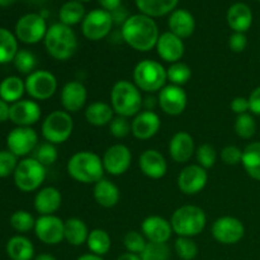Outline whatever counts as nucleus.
<instances>
[{
  "label": "nucleus",
  "mask_w": 260,
  "mask_h": 260,
  "mask_svg": "<svg viewBox=\"0 0 260 260\" xmlns=\"http://www.w3.org/2000/svg\"><path fill=\"white\" fill-rule=\"evenodd\" d=\"M159 37V27L154 18L142 13L129 15L121 25V38L139 52H149L156 47Z\"/></svg>",
  "instance_id": "1"
},
{
  "label": "nucleus",
  "mask_w": 260,
  "mask_h": 260,
  "mask_svg": "<svg viewBox=\"0 0 260 260\" xmlns=\"http://www.w3.org/2000/svg\"><path fill=\"white\" fill-rule=\"evenodd\" d=\"M43 42L48 55L57 61L70 60L79 46L78 37L73 28L60 22L48 27Z\"/></svg>",
  "instance_id": "2"
},
{
  "label": "nucleus",
  "mask_w": 260,
  "mask_h": 260,
  "mask_svg": "<svg viewBox=\"0 0 260 260\" xmlns=\"http://www.w3.org/2000/svg\"><path fill=\"white\" fill-rule=\"evenodd\" d=\"M68 174L74 180L83 184H95L103 178V160L98 154L88 150L78 151L66 164Z\"/></svg>",
  "instance_id": "3"
},
{
  "label": "nucleus",
  "mask_w": 260,
  "mask_h": 260,
  "mask_svg": "<svg viewBox=\"0 0 260 260\" xmlns=\"http://www.w3.org/2000/svg\"><path fill=\"white\" fill-rule=\"evenodd\" d=\"M111 106L117 116L135 117L144 106L141 90L128 80H118L111 90Z\"/></svg>",
  "instance_id": "4"
},
{
  "label": "nucleus",
  "mask_w": 260,
  "mask_h": 260,
  "mask_svg": "<svg viewBox=\"0 0 260 260\" xmlns=\"http://www.w3.org/2000/svg\"><path fill=\"white\" fill-rule=\"evenodd\" d=\"M173 233L182 238H194L206 228L207 216L201 207L194 205H184L173 212L172 218Z\"/></svg>",
  "instance_id": "5"
},
{
  "label": "nucleus",
  "mask_w": 260,
  "mask_h": 260,
  "mask_svg": "<svg viewBox=\"0 0 260 260\" xmlns=\"http://www.w3.org/2000/svg\"><path fill=\"white\" fill-rule=\"evenodd\" d=\"M167 69L156 60L140 61L134 69V83L141 91L156 93L167 85Z\"/></svg>",
  "instance_id": "6"
},
{
  "label": "nucleus",
  "mask_w": 260,
  "mask_h": 260,
  "mask_svg": "<svg viewBox=\"0 0 260 260\" xmlns=\"http://www.w3.org/2000/svg\"><path fill=\"white\" fill-rule=\"evenodd\" d=\"M74 131L73 117L66 111H53L42 122L41 132L43 139L53 145H61L68 141Z\"/></svg>",
  "instance_id": "7"
},
{
  "label": "nucleus",
  "mask_w": 260,
  "mask_h": 260,
  "mask_svg": "<svg viewBox=\"0 0 260 260\" xmlns=\"http://www.w3.org/2000/svg\"><path fill=\"white\" fill-rule=\"evenodd\" d=\"M14 183L22 192H33L43 184L46 179L45 165L41 164L35 157H24L20 160L14 172Z\"/></svg>",
  "instance_id": "8"
},
{
  "label": "nucleus",
  "mask_w": 260,
  "mask_h": 260,
  "mask_svg": "<svg viewBox=\"0 0 260 260\" xmlns=\"http://www.w3.org/2000/svg\"><path fill=\"white\" fill-rule=\"evenodd\" d=\"M47 29V23L43 15L28 13L18 19L15 24V37L25 45H36L45 40Z\"/></svg>",
  "instance_id": "9"
},
{
  "label": "nucleus",
  "mask_w": 260,
  "mask_h": 260,
  "mask_svg": "<svg viewBox=\"0 0 260 260\" xmlns=\"http://www.w3.org/2000/svg\"><path fill=\"white\" fill-rule=\"evenodd\" d=\"M113 24L111 13L102 8L93 9L86 13L85 18L81 22V33L86 40L96 42L108 37Z\"/></svg>",
  "instance_id": "10"
},
{
  "label": "nucleus",
  "mask_w": 260,
  "mask_h": 260,
  "mask_svg": "<svg viewBox=\"0 0 260 260\" xmlns=\"http://www.w3.org/2000/svg\"><path fill=\"white\" fill-rule=\"evenodd\" d=\"M25 91L33 101H47L57 91V79L51 71L36 70L24 80Z\"/></svg>",
  "instance_id": "11"
},
{
  "label": "nucleus",
  "mask_w": 260,
  "mask_h": 260,
  "mask_svg": "<svg viewBox=\"0 0 260 260\" xmlns=\"http://www.w3.org/2000/svg\"><path fill=\"white\" fill-rule=\"evenodd\" d=\"M211 234L217 243L223 245H234L243 240L245 235V226L234 216H222L212 223Z\"/></svg>",
  "instance_id": "12"
},
{
  "label": "nucleus",
  "mask_w": 260,
  "mask_h": 260,
  "mask_svg": "<svg viewBox=\"0 0 260 260\" xmlns=\"http://www.w3.org/2000/svg\"><path fill=\"white\" fill-rule=\"evenodd\" d=\"M35 234L41 243L57 245L65 240V221L55 215L40 216L36 220Z\"/></svg>",
  "instance_id": "13"
},
{
  "label": "nucleus",
  "mask_w": 260,
  "mask_h": 260,
  "mask_svg": "<svg viewBox=\"0 0 260 260\" xmlns=\"http://www.w3.org/2000/svg\"><path fill=\"white\" fill-rule=\"evenodd\" d=\"M102 160L104 172L113 177H119L128 172L132 164V152L126 145L114 144L104 151Z\"/></svg>",
  "instance_id": "14"
},
{
  "label": "nucleus",
  "mask_w": 260,
  "mask_h": 260,
  "mask_svg": "<svg viewBox=\"0 0 260 260\" xmlns=\"http://www.w3.org/2000/svg\"><path fill=\"white\" fill-rule=\"evenodd\" d=\"M7 146L17 157L27 156L38 146L37 132L32 127H15L8 134Z\"/></svg>",
  "instance_id": "15"
},
{
  "label": "nucleus",
  "mask_w": 260,
  "mask_h": 260,
  "mask_svg": "<svg viewBox=\"0 0 260 260\" xmlns=\"http://www.w3.org/2000/svg\"><path fill=\"white\" fill-rule=\"evenodd\" d=\"M208 183V173L198 164H190L183 168L177 179L178 188L187 196H194L202 192Z\"/></svg>",
  "instance_id": "16"
},
{
  "label": "nucleus",
  "mask_w": 260,
  "mask_h": 260,
  "mask_svg": "<svg viewBox=\"0 0 260 260\" xmlns=\"http://www.w3.org/2000/svg\"><path fill=\"white\" fill-rule=\"evenodd\" d=\"M157 104L165 114L177 117L182 114L187 108L188 95L183 86L169 84L159 91Z\"/></svg>",
  "instance_id": "17"
},
{
  "label": "nucleus",
  "mask_w": 260,
  "mask_h": 260,
  "mask_svg": "<svg viewBox=\"0 0 260 260\" xmlns=\"http://www.w3.org/2000/svg\"><path fill=\"white\" fill-rule=\"evenodd\" d=\"M42 116L40 104L36 101L20 99L15 103L10 104L9 119L17 127H32L37 123Z\"/></svg>",
  "instance_id": "18"
},
{
  "label": "nucleus",
  "mask_w": 260,
  "mask_h": 260,
  "mask_svg": "<svg viewBox=\"0 0 260 260\" xmlns=\"http://www.w3.org/2000/svg\"><path fill=\"white\" fill-rule=\"evenodd\" d=\"M60 101L63 111L69 112L70 114L76 113L85 106L88 101V90L81 81H68L61 89Z\"/></svg>",
  "instance_id": "19"
},
{
  "label": "nucleus",
  "mask_w": 260,
  "mask_h": 260,
  "mask_svg": "<svg viewBox=\"0 0 260 260\" xmlns=\"http://www.w3.org/2000/svg\"><path fill=\"white\" fill-rule=\"evenodd\" d=\"M141 233L149 243L167 244L172 239L173 228L167 218L152 215L141 222Z\"/></svg>",
  "instance_id": "20"
},
{
  "label": "nucleus",
  "mask_w": 260,
  "mask_h": 260,
  "mask_svg": "<svg viewBox=\"0 0 260 260\" xmlns=\"http://www.w3.org/2000/svg\"><path fill=\"white\" fill-rule=\"evenodd\" d=\"M161 127V121H160L159 114L155 113L154 111H141L139 114L134 117L131 122V134L137 140H146L152 139Z\"/></svg>",
  "instance_id": "21"
},
{
  "label": "nucleus",
  "mask_w": 260,
  "mask_h": 260,
  "mask_svg": "<svg viewBox=\"0 0 260 260\" xmlns=\"http://www.w3.org/2000/svg\"><path fill=\"white\" fill-rule=\"evenodd\" d=\"M155 48H156L159 57L169 63H174L182 60L185 51V46L182 38L169 30L160 35Z\"/></svg>",
  "instance_id": "22"
},
{
  "label": "nucleus",
  "mask_w": 260,
  "mask_h": 260,
  "mask_svg": "<svg viewBox=\"0 0 260 260\" xmlns=\"http://www.w3.org/2000/svg\"><path fill=\"white\" fill-rule=\"evenodd\" d=\"M139 167L142 174L150 179H161L168 172L167 159L155 149H147L140 155Z\"/></svg>",
  "instance_id": "23"
},
{
  "label": "nucleus",
  "mask_w": 260,
  "mask_h": 260,
  "mask_svg": "<svg viewBox=\"0 0 260 260\" xmlns=\"http://www.w3.org/2000/svg\"><path fill=\"white\" fill-rule=\"evenodd\" d=\"M169 155L177 164H185L196 154L194 139L185 131H179L170 139Z\"/></svg>",
  "instance_id": "24"
},
{
  "label": "nucleus",
  "mask_w": 260,
  "mask_h": 260,
  "mask_svg": "<svg viewBox=\"0 0 260 260\" xmlns=\"http://www.w3.org/2000/svg\"><path fill=\"white\" fill-rule=\"evenodd\" d=\"M62 205V196L56 187H45L37 192L35 197V210L41 216L55 215Z\"/></svg>",
  "instance_id": "25"
},
{
  "label": "nucleus",
  "mask_w": 260,
  "mask_h": 260,
  "mask_svg": "<svg viewBox=\"0 0 260 260\" xmlns=\"http://www.w3.org/2000/svg\"><path fill=\"white\" fill-rule=\"evenodd\" d=\"M168 27L169 32L174 33L179 38L190 37L196 30V19L194 15L187 9H175L172 12L168 18Z\"/></svg>",
  "instance_id": "26"
},
{
  "label": "nucleus",
  "mask_w": 260,
  "mask_h": 260,
  "mask_svg": "<svg viewBox=\"0 0 260 260\" xmlns=\"http://www.w3.org/2000/svg\"><path fill=\"white\" fill-rule=\"evenodd\" d=\"M226 20L234 32L245 33L253 24V12L245 3H235L229 8Z\"/></svg>",
  "instance_id": "27"
},
{
  "label": "nucleus",
  "mask_w": 260,
  "mask_h": 260,
  "mask_svg": "<svg viewBox=\"0 0 260 260\" xmlns=\"http://www.w3.org/2000/svg\"><path fill=\"white\" fill-rule=\"evenodd\" d=\"M93 197L101 207L112 208L118 205L121 192L113 182L106 179V178H102L99 182L94 184Z\"/></svg>",
  "instance_id": "28"
},
{
  "label": "nucleus",
  "mask_w": 260,
  "mask_h": 260,
  "mask_svg": "<svg viewBox=\"0 0 260 260\" xmlns=\"http://www.w3.org/2000/svg\"><path fill=\"white\" fill-rule=\"evenodd\" d=\"M84 117H85L86 122L91 126L103 127L107 124L109 126L112 119L114 118V111L111 104L98 101L93 102L86 107Z\"/></svg>",
  "instance_id": "29"
},
{
  "label": "nucleus",
  "mask_w": 260,
  "mask_h": 260,
  "mask_svg": "<svg viewBox=\"0 0 260 260\" xmlns=\"http://www.w3.org/2000/svg\"><path fill=\"white\" fill-rule=\"evenodd\" d=\"M140 13L151 18H160L177 9L179 0H135Z\"/></svg>",
  "instance_id": "30"
},
{
  "label": "nucleus",
  "mask_w": 260,
  "mask_h": 260,
  "mask_svg": "<svg viewBox=\"0 0 260 260\" xmlns=\"http://www.w3.org/2000/svg\"><path fill=\"white\" fill-rule=\"evenodd\" d=\"M7 253L12 260H32L35 258V246L28 238L17 235L7 243Z\"/></svg>",
  "instance_id": "31"
},
{
  "label": "nucleus",
  "mask_w": 260,
  "mask_h": 260,
  "mask_svg": "<svg viewBox=\"0 0 260 260\" xmlns=\"http://www.w3.org/2000/svg\"><path fill=\"white\" fill-rule=\"evenodd\" d=\"M88 225L78 217H71L65 221V241L73 246L86 244L89 236Z\"/></svg>",
  "instance_id": "32"
},
{
  "label": "nucleus",
  "mask_w": 260,
  "mask_h": 260,
  "mask_svg": "<svg viewBox=\"0 0 260 260\" xmlns=\"http://www.w3.org/2000/svg\"><path fill=\"white\" fill-rule=\"evenodd\" d=\"M241 164L251 179L260 182V141L246 145L243 150Z\"/></svg>",
  "instance_id": "33"
},
{
  "label": "nucleus",
  "mask_w": 260,
  "mask_h": 260,
  "mask_svg": "<svg viewBox=\"0 0 260 260\" xmlns=\"http://www.w3.org/2000/svg\"><path fill=\"white\" fill-rule=\"evenodd\" d=\"M25 93V83L19 76H7L0 83V98L13 104L20 101Z\"/></svg>",
  "instance_id": "34"
},
{
  "label": "nucleus",
  "mask_w": 260,
  "mask_h": 260,
  "mask_svg": "<svg viewBox=\"0 0 260 260\" xmlns=\"http://www.w3.org/2000/svg\"><path fill=\"white\" fill-rule=\"evenodd\" d=\"M85 15V7L83 5V3L78 2V0H69V2L63 3L58 10L60 23L69 25V27H73V25L83 22Z\"/></svg>",
  "instance_id": "35"
},
{
  "label": "nucleus",
  "mask_w": 260,
  "mask_h": 260,
  "mask_svg": "<svg viewBox=\"0 0 260 260\" xmlns=\"http://www.w3.org/2000/svg\"><path fill=\"white\" fill-rule=\"evenodd\" d=\"M86 246H88L90 253L99 256H104L111 250V235L106 230H103V229H93L89 233L88 240H86Z\"/></svg>",
  "instance_id": "36"
},
{
  "label": "nucleus",
  "mask_w": 260,
  "mask_h": 260,
  "mask_svg": "<svg viewBox=\"0 0 260 260\" xmlns=\"http://www.w3.org/2000/svg\"><path fill=\"white\" fill-rule=\"evenodd\" d=\"M18 38L7 28H0V65L12 62L18 52Z\"/></svg>",
  "instance_id": "37"
},
{
  "label": "nucleus",
  "mask_w": 260,
  "mask_h": 260,
  "mask_svg": "<svg viewBox=\"0 0 260 260\" xmlns=\"http://www.w3.org/2000/svg\"><path fill=\"white\" fill-rule=\"evenodd\" d=\"M167 76L170 84L183 86L192 78V69L189 68L188 63L178 61V62L170 63L169 68L167 69Z\"/></svg>",
  "instance_id": "38"
},
{
  "label": "nucleus",
  "mask_w": 260,
  "mask_h": 260,
  "mask_svg": "<svg viewBox=\"0 0 260 260\" xmlns=\"http://www.w3.org/2000/svg\"><path fill=\"white\" fill-rule=\"evenodd\" d=\"M14 68L19 71L20 74H25V75H29L33 71H36L37 68V57H36L35 53L29 50H19L15 55L14 60Z\"/></svg>",
  "instance_id": "39"
},
{
  "label": "nucleus",
  "mask_w": 260,
  "mask_h": 260,
  "mask_svg": "<svg viewBox=\"0 0 260 260\" xmlns=\"http://www.w3.org/2000/svg\"><path fill=\"white\" fill-rule=\"evenodd\" d=\"M235 132L240 139H251L256 132V122L254 117L249 113H244L236 117Z\"/></svg>",
  "instance_id": "40"
},
{
  "label": "nucleus",
  "mask_w": 260,
  "mask_h": 260,
  "mask_svg": "<svg viewBox=\"0 0 260 260\" xmlns=\"http://www.w3.org/2000/svg\"><path fill=\"white\" fill-rule=\"evenodd\" d=\"M174 250L178 258L182 260H193L198 255V246L192 238L178 236L174 243Z\"/></svg>",
  "instance_id": "41"
},
{
  "label": "nucleus",
  "mask_w": 260,
  "mask_h": 260,
  "mask_svg": "<svg viewBox=\"0 0 260 260\" xmlns=\"http://www.w3.org/2000/svg\"><path fill=\"white\" fill-rule=\"evenodd\" d=\"M10 226L18 233H28L35 229L36 220L28 211L18 210L10 216Z\"/></svg>",
  "instance_id": "42"
},
{
  "label": "nucleus",
  "mask_w": 260,
  "mask_h": 260,
  "mask_svg": "<svg viewBox=\"0 0 260 260\" xmlns=\"http://www.w3.org/2000/svg\"><path fill=\"white\" fill-rule=\"evenodd\" d=\"M37 161H40L41 164L45 165L46 168L53 165L58 159V151L56 145L50 144V142H45V144H41L36 147L35 155H33Z\"/></svg>",
  "instance_id": "43"
},
{
  "label": "nucleus",
  "mask_w": 260,
  "mask_h": 260,
  "mask_svg": "<svg viewBox=\"0 0 260 260\" xmlns=\"http://www.w3.org/2000/svg\"><path fill=\"white\" fill-rule=\"evenodd\" d=\"M196 159L198 165L208 170L215 167L217 161V151L211 144H202L196 149Z\"/></svg>",
  "instance_id": "44"
},
{
  "label": "nucleus",
  "mask_w": 260,
  "mask_h": 260,
  "mask_svg": "<svg viewBox=\"0 0 260 260\" xmlns=\"http://www.w3.org/2000/svg\"><path fill=\"white\" fill-rule=\"evenodd\" d=\"M141 260H169L170 249L168 244L147 243L146 248L140 254Z\"/></svg>",
  "instance_id": "45"
},
{
  "label": "nucleus",
  "mask_w": 260,
  "mask_h": 260,
  "mask_svg": "<svg viewBox=\"0 0 260 260\" xmlns=\"http://www.w3.org/2000/svg\"><path fill=\"white\" fill-rule=\"evenodd\" d=\"M147 243H149V241L146 240L144 234L135 230L128 231L123 238V245L124 248H126V251L139 254V255L144 251V249L146 248Z\"/></svg>",
  "instance_id": "46"
},
{
  "label": "nucleus",
  "mask_w": 260,
  "mask_h": 260,
  "mask_svg": "<svg viewBox=\"0 0 260 260\" xmlns=\"http://www.w3.org/2000/svg\"><path fill=\"white\" fill-rule=\"evenodd\" d=\"M109 132L116 139H124L131 134V122L126 117L116 116L109 123Z\"/></svg>",
  "instance_id": "47"
},
{
  "label": "nucleus",
  "mask_w": 260,
  "mask_h": 260,
  "mask_svg": "<svg viewBox=\"0 0 260 260\" xmlns=\"http://www.w3.org/2000/svg\"><path fill=\"white\" fill-rule=\"evenodd\" d=\"M17 156L9 150H0V178H7L14 174L18 165Z\"/></svg>",
  "instance_id": "48"
},
{
  "label": "nucleus",
  "mask_w": 260,
  "mask_h": 260,
  "mask_svg": "<svg viewBox=\"0 0 260 260\" xmlns=\"http://www.w3.org/2000/svg\"><path fill=\"white\" fill-rule=\"evenodd\" d=\"M221 160L223 164L226 165H238L241 164V159H243V150L240 147L235 146V145H229L221 150Z\"/></svg>",
  "instance_id": "49"
},
{
  "label": "nucleus",
  "mask_w": 260,
  "mask_h": 260,
  "mask_svg": "<svg viewBox=\"0 0 260 260\" xmlns=\"http://www.w3.org/2000/svg\"><path fill=\"white\" fill-rule=\"evenodd\" d=\"M246 46H248V37L245 36V33L234 32L233 35L229 37V48H230L233 52H243V51H245Z\"/></svg>",
  "instance_id": "50"
},
{
  "label": "nucleus",
  "mask_w": 260,
  "mask_h": 260,
  "mask_svg": "<svg viewBox=\"0 0 260 260\" xmlns=\"http://www.w3.org/2000/svg\"><path fill=\"white\" fill-rule=\"evenodd\" d=\"M230 108L234 113H236L238 116L244 113H248L250 109H249V99L245 96H235V98L231 101Z\"/></svg>",
  "instance_id": "51"
},
{
  "label": "nucleus",
  "mask_w": 260,
  "mask_h": 260,
  "mask_svg": "<svg viewBox=\"0 0 260 260\" xmlns=\"http://www.w3.org/2000/svg\"><path fill=\"white\" fill-rule=\"evenodd\" d=\"M249 109L255 116H260V86L254 89L249 95Z\"/></svg>",
  "instance_id": "52"
},
{
  "label": "nucleus",
  "mask_w": 260,
  "mask_h": 260,
  "mask_svg": "<svg viewBox=\"0 0 260 260\" xmlns=\"http://www.w3.org/2000/svg\"><path fill=\"white\" fill-rule=\"evenodd\" d=\"M112 15V19H113V23L114 24H123L124 22H126L127 19H128V12H127V9L124 7H119L117 8L116 10H113V12L111 13Z\"/></svg>",
  "instance_id": "53"
},
{
  "label": "nucleus",
  "mask_w": 260,
  "mask_h": 260,
  "mask_svg": "<svg viewBox=\"0 0 260 260\" xmlns=\"http://www.w3.org/2000/svg\"><path fill=\"white\" fill-rule=\"evenodd\" d=\"M98 3L101 4L102 9L107 10L109 13H112L122 5V0H98Z\"/></svg>",
  "instance_id": "54"
},
{
  "label": "nucleus",
  "mask_w": 260,
  "mask_h": 260,
  "mask_svg": "<svg viewBox=\"0 0 260 260\" xmlns=\"http://www.w3.org/2000/svg\"><path fill=\"white\" fill-rule=\"evenodd\" d=\"M9 116H10L9 103H7V102L3 101V99L0 98V123H2V122L8 121V119H9Z\"/></svg>",
  "instance_id": "55"
},
{
  "label": "nucleus",
  "mask_w": 260,
  "mask_h": 260,
  "mask_svg": "<svg viewBox=\"0 0 260 260\" xmlns=\"http://www.w3.org/2000/svg\"><path fill=\"white\" fill-rule=\"evenodd\" d=\"M117 260H141V258H140L139 254L128 253V251H126V253L121 254V255L117 258Z\"/></svg>",
  "instance_id": "56"
},
{
  "label": "nucleus",
  "mask_w": 260,
  "mask_h": 260,
  "mask_svg": "<svg viewBox=\"0 0 260 260\" xmlns=\"http://www.w3.org/2000/svg\"><path fill=\"white\" fill-rule=\"evenodd\" d=\"M76 260H104V259L103 256L95 255V254L93 253H88V254H83V255H80Z\"/></svg>",
  "instance_id": "57"
},
{
  "label": "nucleus",
  "mask_w": 260,
  "mask_h": 260,
  "mask_svg": "<svg viewBox=\"0 0 260 260\" xmlns=\"http://www.w3.org/2000/svg\"><path fill=\"white\" fill-rule=\"evenodd\" d=\"M35 260H58V259L50 253H42V254H38V255L35 258Z\"/></svg>",
  "instance_id": "58"
},
{
  "label": "nucleus",
  "mask_w": 260,
  "mask_h": 260,
  "mask_svg": "<svg viewBox=\"0 0 260 260\" xmlns=\"http://www.w3.org/2000/svg\"><path fill=\"white\" fill-rule=\"evenodd\" d=\"M14 2H17V0H0V7H9Z\"/></svg>",
  "instance_id": "59"
},
{
  "label": "nucleus",
  "mask_w": 260,
  "mask_h": 260,
  "mask_svg": "<svg viewBox=\"0 0 260 260\" xmlns=\"http://www.w3.org/2000/svg\"><path fill=\"white\" fill-rule=\"evenodd\" d=\"M78 2H80V3H88V2H90V0H78Z\"/></svg>",
  "instance_id": "60"
},
{
  "label": "nucleus",
  "mask_w": 260,
  "mask_h": 260,
  "mask_svg": "<svg viewBox=\"0 0 260 260\" xmlns=\"http://www.w3.org/2000/svg\"><path fill=\"white\" fill-rule=\"evenodd\" d=\"M258 2H260V0H258Z\"/></svg>",
  "instance_id": "61"
}]
</instances>
